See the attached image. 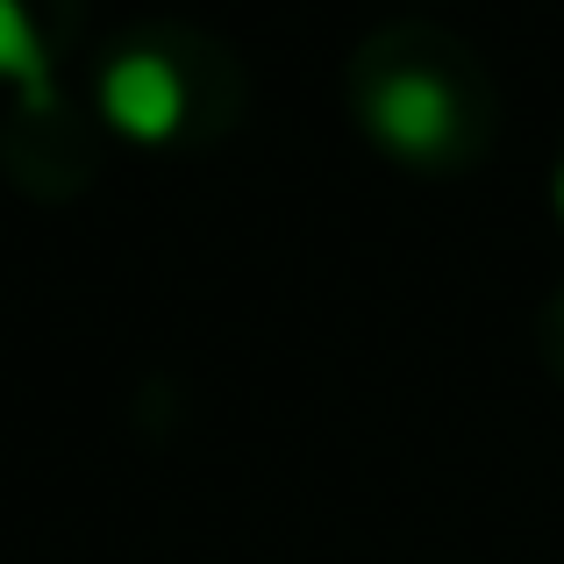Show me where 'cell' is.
<instances>
[{
	"mask_svg": "<svg viewBox=\"0 0 564 564\" xmlns=\"http://www.w3.org/2000/svg\"><path fill=\"white\" fill-rule=\"evenodd\" d=\"M358 122L386 158H400V165H436V158L457 151L465 115H457V94L436 79V72L393 65V72H379V79L365 86Z\"/></svg>",
	"mask_w": 564,
	"mask_h": 564,
	"instance_id": "1",
	"label": "cell"
},
{
	"mask_svg": "<svg viewBox=\"0 0 564 564\" xmlns=\"http://www.w3.org/2000/svg\"><path fill=\"white\" fill-rule=\"evenodd\" d=\"M94 100H100V122H108L122 143H137V151H165V143L186 129V79H180V65H172L165 51H151V43L115 51L108 65H100Z\"/></svg>",
	"mask_w": 564,
	"mask_h": 564,
	"instance_id": "2",
	"label": "cell"
},
{
	"mask_svg": "<svg viewBox=\"0 0 564 564\" xmlns=\"http://www.w3.org/2000/svg\"><path fill=\"white\" fill-rule=\"evenodd\" d=\"M0 86L22 100L29 115L57 108V72H51V43H43L36 14L22 0H0Z\"/></svg>",
	"mask_w": 564,
	"mask_h": 564,
	"instance_id": "3",
	"label": "cell"
},
{
	"mask_svg": "<svg viewBox=\"0 0 564 564\" xmlns=\"http://www.w3.org/2000/svg\"><path fill=\"white\" fill-rule=\"evenodd\" d=\"M551 200H557V221H564V165H557V186H551Z\"/></svg>",
	"mask_w": 564,
	"mask_h": 564,
	"instance_id": "4",
	"label": "cell"
}]
</instances>
